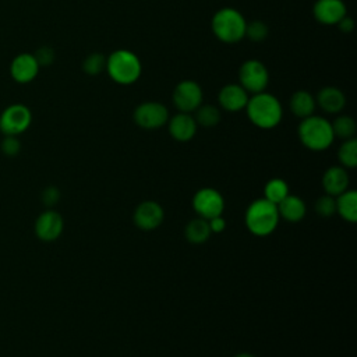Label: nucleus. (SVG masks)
I'll return each mask as SVG.
<instances>
[{"mask_svg": "<svg viewBox=\"0 0 357 357\" xmlns=\"http://www.w3.org/2000/svg\"><path fill=\"white\" fill-rule=\"evenodd\" d=\"M234 357H254V356L250 354V353H238V354L234 356Z\"/></svg>", "mask_w": 357, "mask_h": 357, "instance_id": "35", "label": "nucleus"}, {"mask_svg": "<svg viewBox=\"0 0 357 357\" xmlns=\"http://www.w3.org/2000/svg\"><path fill=\"white\" fill-rule=\"evenodd\" d=\"M333 135L337 138L350 139L354 138L356 134V121L351 116L347 114H339L333 121H331Z\"/></svg>", "mask_w": 357, "mask_h": 357, "instance_id": "24", "label": "nucleus"}, {"mask_svg": "<svg viewBox=\"0 0 357 357\" xmlns=\"http://www.w3.org/2000/svg\"><path fill=\"white\" fill-rule=\"evenodd\" d=\"M247 21L244 15L233 8L223 7L218 10L211 21L213 35L223 43H237L245 38Z\"/></svg>", "mask_w": 357, "mask_h": 357, "instance_id": "5", "label": "nucleus"}, {"mask_svg": "<svg viewBox=\"0 0 357 357\" xmlns=\"http://www.w3.org/2000/svg\"><path fill=\"white\" fill-rule=\"evenodd\" d=\"M21 149V144L17 139L15 135H6V138L1 142V151L8 155V156H14L20 152Z\"/></svg>", "mask_w": 357, "mask_h": 357, "instance_id": "30", "label": "nucleus"}, {"mask_svg": "<svg viewBox=\"0 0 357 357\" xmlns=\"http://www.w3.org/2000/svg\"><path fill=\"white\" fill-rule=\"evenodd\" d=\"M202 99L201 85L192 79H183L173 89V105L178 112H195L202 105Z\"/></svg>", "mask_w": 357, "mask_h": 357, "instance_id": "10", "label": "nucleus"}, {"mask_svg": "<svg viewBox=\"0 0 357 357\" xmlns=\"http://www.w3.org/2000/svg\"><path fill=\"white\" fill-rule=\"evenodd\" d=\"M211 234L212 233H211L208 220L199 216L195 219H191L184 229L185 240L191 244H204L205 241H208Z\"/></svg>", "mask_w": 357, "mask_h": 357, "instance_id": "22", "label": "nucleus"}, {"mask_svg": "<svg viewBox=\"0 0 357 357\" xmlns=\"http://www.w3.org/2000/svg\"><path fill=\"white\" fill-rule=\"evenodd\" d=\"M197 124L211 128L219 124L222 114L219 107L213 106V105H201L197 110H195V116H194Z\"/></svg>", "mask_w": 357, "mask_h": 357, "instance_id": "25", "label": "nucleus"}, {"mask_svg": "<svg viewBox=\"0 0 357 357\" xmlns=\"http://www.w3.org/2000/svg\"><path fill=\"white\" fill-rule=\"evenodd\" d=\"M32 123V113L28 106L14 103L6 107L0 114V131L4 135H20L28 130Z\"/></svg>", "mask_w": 357, "mask_h": 357, "instance_id": "7", "label": "nucleus"}, {"mask_svg": "<svg viewBox=\"0 0 357 357\" xmlns=\"http://www.w3.org/2000/svg\"><path fill=\"white\" fill-rule=\"evenodd\" d=\"M64 229V220L61 215L53 209L42 212L35 222V233L42 241H54L57 240Z\"/></svg>", "mask_w": 357, "mask_h": 357, "instance_id": "12", "label": "nucleus"}, {"mask_svg": "<svg viewBox=\"0 0 357 357\" xmlns=\"http://www.w3.org/2000/svg\"><path fill=\"white\" fill-rule=\"evenodd\" d=\"M112 81L119 85H131L137 82L142 74L139 57L127 49H117L106 57V70Z\"/></svg>", "mask_w": 357, "mask_h": 357, "instance_id": "4", "label": "nucleus"}, {"mask_svg": "<svg viewBox=\"0 0 357 357\" xmlns=\"http://www.w3.org/2000/svg\"><path fill=\"white\" fill-rule=\"evenodd\" d=\"M350 177L347 170L343 166H331L324 172L322 176V188L325 194L337 197L339 194L349 190Z\"/></svg>", "mask_w": 357, "mask_h": 357, "instance_id": "17", "label": "nucleus"}, {"mask_svg": "<svg viewBox=\"0 0 357 357\" xmlns=\"http://www.w3.org/2000/svg\"><path fill=\"white\" fill-rule=\"evenodd\" d=\"M245 112L248 120L262 130L275 128L283 119L282 103L275 95L265 91L248 98Z\"/></svg>", "mask_w": 357, "mask_h": 357, "instance_id": "1", "label": "nucleus"}, {"mask_svg": "<svg viewBox=\"0 0 357 357\" xmlns=\"http://www.w3.org/2000/svg\"><path fill=\"white\" fill-rule=\"evenodd\" d=\"M336 213L349 223L357 222V192L354 190H346L335 197Z\"/></svg>", "mask_w": 357, "mask_h": 357, "instance_id": "21", "label": "nucleus"}, {"mask_svg": "<svg viewBox=\"0 0 357 357\" xmlns=\"http://www.w3.org/2000/svg\"><path fill=\"white\" fill-rule=\"evenodd\" d=\"M60 201V191L59 188L50 185L47 188H45V191L42 192V202L46 206H53Z\"/></svg>", "mask_w": 357, "mask_h": 357, "instance_id": "32", "label": "nucleus"}, {"mask_svg": "<svg viewBox=\"0 0 357 357\" xmlns=\"http://www.w3.org/2000/svg\"><path fill=\"white\" fill-rule=\"evenodd\" d=\"M82 70L88 74V75H98L102 71L106 70V57L102 53H91L85 57L84 63H82Z\"/></svg>", "mask_w": 357, "mask_h": 357, "instance_id": "27", "label": "nucleus"}, {"mask_svg": "<svg viewBox=\"0 0 357 357\" xmlns=\"http://www.w3.org/2000/svg\"><path fill=\"white\" fill-rule=\"evenodd\" d=\"M39 63L31 53L17 54L10 66L11 78L18 84H28L33 81L39 73Z\"/></svg>", "mask_w": 357, "mask_h": 357, "instance_id": "14", "label": "nucleus"}, {"mask_svg": "<svg viewBox=\"0 0 357 357\" xmlns=\"http://www.w3.org/2000/svg\"><path fill=\"white\" fill-rule=\"evenodd\" d=\"M315 212L321 216V218H331L336 213V201L335 197L332 195H321L317 201H315Z\"/></svg>", "mask_w": 357, "mask_h": 357, "instance_id": "29", "label": "nucleus"}, {"mask_svg": "<svg viewBox=\"0 0 357 357\" xmlns=\"http://www.w3.org/2000/svg\"><path fill=\"white\" fill-rule=\"evenodd\" d=\"M238 79H240V85L248 93L254 95L265 91V88L269 84V73L262 61L250 59L240 66Z\"/></svg>", "mask_w": 357, "mask_h": 357, "instance_id": "6", "label": "nucleus"}, {"mask_svg": "<svg viewBox=\"0 0 357 357\" xmlns=\"http://www.w3.org/2000/svg\"><path fill=\"white\" fill-rule=\"evenodd\" d=\"M297 135L300 142L314 152L326 151L335 141L331 121L317 114L301 119L297 127Z\"/></svg>", "mask_w": 357, "mask_h": 357, "instance_id": "2", "label": "nucleus"}, {"mask_svg": "<svg viewBox=\"0 0 357 357\" xmlns=\"http://www.w3.org/2000/svg\"><path fill=\"white\" fill-rule=\"evenodd\" d=\"M208 225H209L211 233H215V234H219L226 229V220H225V218H222V215L209 219Z\"/></svg>", "mask_w": 357, "mask_h": 357, "instance_id": "33", "label": "nucleus"}, {"mask_svg": "<svg viewBox=\"0 0 357 357\" xmlns=\"http://www.w3.org/2000/svg\"><path fill=\"white\" fill-rule=\"evenodd\" d=\"M33 56H35V59H36V61L39 63L40 67L49 66V64H52L53 60H54V52H53V49H50V47H47V46L40 47Z\"/></svg>", "mask_w": 357, "mask_h": 357, "instance_id": "31", "label": "nucleus"}, {"mask_svg": "<svg viewBox=\"0 0 357 357\" xmlns=\"http://www.w3.org/2000/svg\"><path fill=\"white\" fill-rule=\"evenodd\" d=\"M165 219V211L156 201H142L137 205L132 220L134 225L144 231H152L158 229Z\"/></svg>", "mask_w": 357, "mask_h": 357, "instance_id": "11", "label": "nucleus"}, {"mask_svg": "<svg viewBox=\"0 0 357 357\" xmlns=\"http://www.w3.org/2000/svg\"><path fill=\"white\" fill-rule=\"evenodd\" d=\"M276 206H278L279 218L289 223H297V222L303 220L307 213L305 202L300 197L291 195V194H289Z\"/></svg>", "mask_w": 357, "mask_h": 357, "instance_id": "19", "label": "nucleus"}, {"mask_svg": "<svg viewBox=\"0 0 357 357\" xmlns=\"http://www.w3.org/2000/svg\"><path fill=\"white\" fill-rule=\"evenodd\" d=\"M218 102L219 106L226 112H240L247 106L248 92L240 84H227L220 88Z\"/></svg>", "mask_w": 357, "mask_h": 357, "instance_id": "15", "label": "nucleus"}, {"mask_svg": "<svg viewBox=\"0 0 357 357\" xmlns=\"http://www.w3.org/2000/svg\"><path fill=\"white\" fill-rule=\"evenodd\" d=\"M289 106H290L291 113L296 117L305 119V117L314 114L317 102H315V98L312 96V93H310L305 89H298L291 95Z\"/></svg>", "mask_w": 357, "mask_h": 357, "instance_id": "20", "label": "nucleus"}, {"mask_svg": "<svg viewBox=\"0 0 357 357\" xmlns=\"http://www.w3.org/2000/svg\"><path fill=\"white\" fill-rule=\"evenodd\" d=\"M268 32H269V28L264 21L258 20V21L247 22L245 36L252 42H262L264 39H266Z\"/></svg>", "mask_w": 357, "mask_h": 357, "instance_id": "28", "label": "nucleus"}, {"mask_svg": "<svg viewBox=\"0 0 357 357\" xmlns=\"http://www.w3.org/2000/svg\"><path fill=\"white\" fill-rule=\"evenodd\" d=\"M289 194V185L283 178L273 177L268 180L264 185V198L275 205L283 201Z\"/></svg>", "mask_w": 357, "mask_h": 357, "instance_id": "23", "label": "nucleus"}, {"mask_svg": "<svg viewBox=\"0 0 357 357\" xmlns=\"http://www.w3.org/2000/svg\"><path fill=\"white\" fill-rule=\"evenodd\" d=\"M336 25L339 26V29H340L343 33H350V32L354 29V21H353V18L349 17V15H344Z\"/></svg>", "mask_w": 357, "mask_h": 357, "instance_id": "34", "label": "nucleus"}, {"mask_svg": "<svg viewBox=\"0 0 357 357\" xmlns=\"http://www.w3.org/2000/svg\"><path fill=\"white\" fill-rule=\"evenodd\" d=\"M278 206L265 198L252 201L245 211L244 222L248 231L257 237L272 234L279 225Z\"/></svg>", "mask_w": 357, "mask_h": 357, "instance_id": "3", "label": "nucleus"}, {"mask_svg": "<svg viewBox=\"0 0 357 357\" xmlns=\"http://www.w3.org/2000/svg\"><path fill=\"white\" fill-rule=\"evenodd\" d=\"M312 15L322 25H336L347 15V8L343 0H317L312 6Z\"/></svg>", "mask_w": 357, "mask_h": 357, "instance_id": "13", "label": "nucleus"}, {"mask_svg": "<svg viewBox=\"0 0 357 357\" xmlns=\"http://www.w3.org/2000/svg\"><path fill=\"white\" fill-rule=\"evenodd\" d=\"M134 123L144 130H158L163 127L169 120L167 107L155 100L139 103L132 113Z\"/></svg>", "mask_w": 357, "mask_h": 357, "instance_id": "8", "label": "nucleus"}, {"mask_svg": "<svg viewBox=\"0 0 357 357\" xmlns=\"http://www.w3.org/2000/svg\"><path fill=\"white\" fill-rule=\"evenodd\" d=\"M192 208L199 218L209 220L223 213L225 198L216 188L204 187L194 194Z\"/></svg>", "mask_w": 357, "mask_h": 357, "instance_id": "9", "label": "nucleus"}, {"mask_svg": "<svg viewBox=\"0 0 357 357\" xmlns=\"http://www.w3.org/2000/svg\"><path fill=\"white\" fill-rule=\"evenodd\" d=\"M315 102L324 112L329 114H337L346 106V96L342 89L336 86H324L319 89Z\"/></svg>", "mask_w": 357, "mask_h": 357, "instance_id": "18", "label": "nucleus"}, {"mask_svg": "<svg viewBox=\"0 0 357 357\" xmlns=\"http://www.w3.org/2000/svg\"><path fill=\"white\" fill-rule=\"evenodd\" d=\"M337 159L344 169H354L357 166V139H344L337 149Z\"/></svg>", "mask_w": 357, "mask_h": 357, "instance_id": "26", "label": "nucleus"}, {"mask_svg": "<svg viewBox=\"0 0 357 357\" xmlns=\"http://www.w3.org/2000/svg\"><path fill=\"white\" fill-rule=\"evenodd\" d=\"M197 127L198 124L194 116H191L190 113L178 112L177 114H174L172 119L167 120L169 134L172 135L173 139L178 142L191 141L197 134Z\"/></svg>", "mask_w": 357, "mask_h": 357, "instance_id": "16", "label": "nucleus"}]
</instances>
